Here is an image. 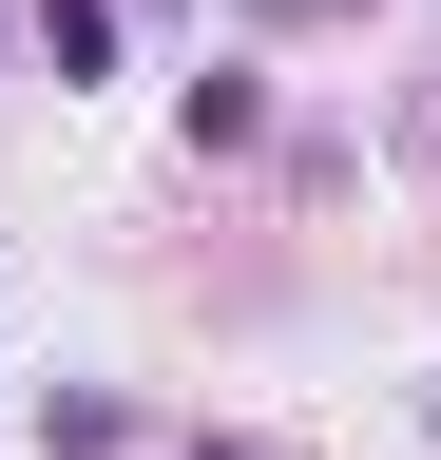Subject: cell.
Here are the masks:
<instances>
[{
	"label": "cell",
	"instance_id": "5",
	"mask_svg": "<svg viewBox=\"0 0 441 460\" xmlns=\"http://www.w3.org/2000/svg\"><path fill=\"white\" fill-rule=\"evenodd\" d=\"M0 39H20V20H0Z\"/></svg>",
	"mask_w": 441,
	"mask_h": 460
},
{
	"label": "cell",
	"instance_id": "3",
	"mask_svg": "<svg viewBox=\"0 0 441 460\" xmlns=\"http://www.w3.org/2000/svg\"><path fill=\"white\" fill-rule=\"evenodd\" d=\"M192 460H288V441H211V422H192Z\"/></svg>",
	"mask_w": 441,
	"mask_h": 460
},
{
	"label": "cell",
	"instance_id": "1",
	"mask_svg": "<svg viewBox=\"0 0 441 460\" xmlns=\"http://www.w3.org/2000/svg\"><path fill=\"white\" fill-rule=\"evenodd\" d=\"M173 115H192V154H250V135H269V77H250V58H211Z\"/></svg>",
	"mask_w": 441,
	"mask_h": 460
},
{
	"label": "cell",
	"instance_id": "2",
	"mask_svg": "<svg viewBox=\"0 0 441 460\" xmlns=\"http://www.w3.org/2000/svg\"><path fill=\"white\" fill-rule=\"evenodd\" d=\"M39 58L58 77H116V0H39Z\"/></svg>",
	"mask_w": 441,
	"mask_h": 460
},
{
	"label": "cell",
	"instance_id": "4",
	"mask_svg": "<svg viewBox=\"0 0 441 460\" xmlns=\"http://www.w3.org/2000/svg\"><path fill=\"white\" fill-rule=\"evenodd\" d=\"M269 20H326V0H269Z\"/></svg>",
	"mask_w": 441,
	"mask_h": 460
}]
</instances>
